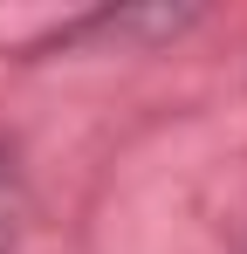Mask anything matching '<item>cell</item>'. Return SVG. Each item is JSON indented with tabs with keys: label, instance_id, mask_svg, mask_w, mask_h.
<instances>
[{
	"label": "cell",
	"instance_id": "obj_1",
	"mask_svg": "<svg viewBox=\"0 0 247 254\" xmlns=\"http://www.w3.org/2000/svg\"><path fill=\"white\" fill-rule=\"evenodd\" d=\"M28 234V179H21V158L0 144V254L21 248Z\"/></svg>",
	"mask_w": 247,
	"mask_h": 254
}]
</instances>
